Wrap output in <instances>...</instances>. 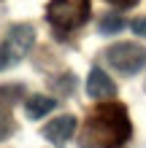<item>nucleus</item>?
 <instances>
[{
  "label": "nucleus",
  "mask_w": 146,
  "mask_h": 148,
  "mask_svg": "<svg viewBox=\"0 0 146 148\" xmlns=\"http://www.w3.org/2000/svg\"><path fill=\"white\" fill-rule=\"evenodd\" d=\"M130 30L135 32V35L146 38V16H141V19H133V22H130Z\"/></svg>",
  "instance_id": "obj_10"
},
{
  "label": "nucleus",
  "mask_w": 146,
  "mask_h": 148,
  "mask_svg": "<svg viewBox=\"0 0 146 148\" xmlns=\"http://www.w3.org/2000/svg\"><path fill=\"white\" fill-rule=\"evenodd\" d=\"M89 16V0H51L49 19L60 30H73L87 22Z\"/></svg>",
  "instance_id": "obj_2"
},
{
  "label": "nucleus",
  "mask_w": 146,
  "mask_h": 148,
  "mask_svg": "<svg viewBox=\"0 0 146 148\" xmlns=\"http://www.w3.org/2000/svg\"><path fill=\"white\" fill-rule=\"evenodd\" d=\"M92 127L103 132L100 140L106 145H122L130 135V124H127V116L122 108H100L98 116L92 119Z\"/></svg>",
  "instance_id": "obj_1"
},
{
  "label": "nucleus",
  "mask_w": 146,
  "mask_h": 148,
  "mask_svg": "<svg viewBox=\"0 0 146 148\" xmlns=\"http://www.w3.org/2000/svg\"><path fill=\"white\" fill-rule=\"evenodd\" d=\"M76 127H79V119H76V116H71V113H68V116H57V119H51L49 124L44 127V137L54 148H65L68 140L73 137Z\"/></svg>",
  "instance_id": "obj_5"
},
{
  "label": "nucleus",
  "mask_w": 146,
  "mask_h": 148,
  "mask_svg": "<svg viewBox=\"0 0 146 148\" xmlns=\"http://www.w3.org/2000/svg\"><path fill=\"white\" fill-rule=\"evenodd\" d=\"M125 27V19L119 14H108V16H103L100 19V32L103 35H111V32H119Z\"/></svg>",
  "instance_id": "obj_8"
},
{
  "label": "nucleus",
  "mask_w": 146,
  "mask_h": 148,
  "mask_svg": "<svg viewBox=\"0 0 146 148\" xmlns=\"http://www.w3.org/2000/svg\"><path fill=\"white\" fill-rule=\"evenodd\" d=\"M106 57H108L111 67H116L119 73H127V75H133V73L146 67V49L138 46V43H130V40L114 43L106 51Z\"/></svg>",
  "instance_id": "obj_3"
},
{
  "label": "nucleus",
  "mask_w": 146,
  "mask_h": 148,
  "mask_svg": "<svg viewBox=\"0 0 146 148\" xmlns=\"http://www.w3.org/2000/svg\"><path fill=\"white\" fill-rule=\"evenodd\" d=\"M57 108V100L54 97H46V94H33V97L24 100V113L30 119H44L46 113H51Z\"/></svg>",
  "instance_id": "obj_7"
},
{
  "label": "nucleus",
  "mask_w": 146,
  "mask_h": 148,
  "mask_svg": "<svg viewBox=\"0 0 146 148\" xmlns=\"http://www.w3.org/2000/svg\"><path fill=\"white\" fill-rule=\"evenodd\" d=\"M14 62V59L11 57H8V51L3 49V46H0V70H3V67H8V65H11Z\"/></svg>",
  "instance_id": "obj_11"
},
{
  "label": "nucleus",
  "mask_w": 146,
  "mask_h": 148,
  "mask_svg": "<svg viewBox=\"0 0 146 148\" xmlns=\"http://www.w3.org/2000/svg\"><path fill=\"white\" fill-rule=\"evenodd\" d=\"M11 132H14L11 116H8V113H3V108H0V140H3V137H8Z\"/></svg>",
  "instance_id": "obj_9"
},
{
  "label": "nucleus",
  "mask_w": 146,
  "mask_h": 148,
  "mask_svg": "<svg viewBox=\"0 0 146 148\" xmlns=\"http://www.w3.org/2000/svg\"><path fill=\"white\" fill-rule=\"evenodd\" d=\"M33 43H35V30H33L30 24H14V27L8 30V38L3 43V49L8 51V57L16 62L19 57H24L33 49Z\"/></svg>",
  "instance_id": "obj_4"
},
{
  "label": "nucleus",
  "mask_w": 146,
  "mask_h": 148,
  "mask_svg": "<svg viewBox=\"0 0 146 148\" xmlns=\"http://www.w3.org/2000/svg\"><path fill=\"white\" fill-rule=\"evenodd\" d=\"M108 3H114V5H119V8H130V5L138 3V0H108Z\"/></svg>",
  "instance_id": "obj_12"
},
{
  "label": "nucleus",
  "mask_w": 146,
  "mask_h": 148,
  "mask_svg": "<svg viewBox=\"0 0 146 148\" xmlns=\"http://www.w3.org/2000/svg\"><path fill=\"white\" fill-rule=\"evenodd\" d=\"M87 94L92 100H108L116 94V86L114 81L108 78V73L103 67H92L89 70V78H87Z\"/></svg>",
  "instance_id": "obj_6"
}]
</instances>
